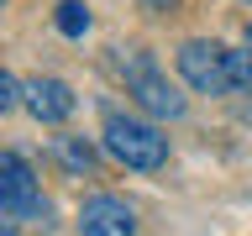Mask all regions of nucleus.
<instances>
[{
  "label": "nucleus",
  "mask_w": 252,
  "mask_h": 236,
  "mask_svg": "<svg viewBox=\"0 0 252 236\" xmlns=\"http://www.w3.org/2000/svg\"><path fill=\"white\" fill-rule=\"evenodd\" d=\"M105 152L116 163H126V168H137V173H153V168L168 163V137L158 126L137 121V116H110L105 121Z\"/></svg>",
  "instance_id": "nucleus-1"
},
{
  "label": "nucleus",
  "mask_w": 252,
  "mask_h": 236,
  "mask_svg": "<svg viewBox=\"0 0 252 236\" xmlns=\"http://www.w3.org/2000/svg\"><path fill=\"white\" fill-rule=\"evenodd\" d=\"M121 74H126V94H137L142 110H153V116H184V94L158 74V63L142 47H131L121 58Z\"/></svg>",
  "instance_id": "nucleus-2"
},
{
  "label": "nucleus",
  "mask_w": 252,
  "mask_h": 236,
  "mask_svg": "<svg viewBox=\"0 0 252 236\" xmlns=\"http://www.w3.org/2000/svg\"><path fill=\"white\" fill-rule=\"evenodd\" d=\"M179 74H184L189 89H200V94H226L231 89V53L220 42L194 37V42L179 47Z\"/></svg>",
  "instance_id": "nucleus-3"
},
{
  "label": "nucleus",
  "mask_w": 252,
  "mask_h": 236,
  "mask_svg": "<svg viewBox=\"0 0 252 236\" xmlns=\"http://www.w3.org/2000/svg\"><path fill=\"white\" fill-rule=\"evenodd\" d=\"M0 210H5V220H47V200L42 189H37V178H32V168L21 163V152H5L0 157Z\"/></svg>",
  "instance_id": "nucleus-4"
},
{
  "label": "nucleus",
  "mask_w": 252,
  "mask_h": 236,
  "mask_svg": "<svg viewBox=\"0 0 252 236\" xmlns=\"http://www.w3.org/2000/svg\"><path fill=\"white\" fill-rule=\"evenodd\" d=\"M79 231L84 236H137V215H131V205L116 200V194H94V200H84V210H79Z\"/></svg>",
  "instance_id": "nucleus-5"
},
{
  "label": "nucleus",
  "mask_w": 252,
  "mask_h": 236,
  "mask_svg": "<svg viewBox=\"0 0 252 236\" xmlns=\"http://www.w3.org/2000/svg\"><path fill=\"white\" fill-rule=\"evenodd\" d=\"M74 89L63 84V79H32L27 84V110L37 116V121H68L74 116Z\"/></svg>",
  "instance_id": "nucleus-6"
},
{
  "label": "nucleus",
  "mask_w": 252,
  "mask_h": 236,
  "mask_svg": "<svg viewBox=\"0 0 252 236\" xmlns=\"http://www.w3.org/2000/svg\"><path fill=\"white\" fill-rule=\"evenodd\" d=\"M58 31L63 37H84L90 31V5L84 0H63L58 5Z\"/></svg>",
  "instance_id": "nucleus-7"
},
{
  "label": "nucleus",
  "mask_w": 252,
  "mask_h": 236,
  "mask_svg": "<svg viewBox=\"0 0 252 236\" xmlns=\"http://www.w3.org/2000/svg\"><path fill=\"white\" fill-rule=\"evenodd\" d=\"M58 152H63L68 168H90V163H94V147H90V142H79V137H58Z\"/></svg>",
  "instance_id": "nucleus-8"
},
{
  "label": "nucleus",
  "mask_w": 252,
  "mask_h": 236,
  "mask_svg": "<svg viewBox=\"0 0 252 236\" xmlns=\"http://www.w3.org/2000/svg\"><path fill=\"white\" fill-rule=\"evenodd\" d=\"M231 89L236 94H252V47H247V53H231Z\"/></svg>",
  "instance_id": "nucleus-9"
},
{
  "label": "nucleus",
  "mask_w": 252,
  "mask_h": 236,
  "mask_svg": "<svg viewBox=\"0 0 252 236\" xmlns=\"http://www.w3.org/2000/svg\"><path fill=\"white\" fill-rule=\"evenodd\" d=\"M16 100H21V84H16V74H5L0 79V110H11Z\"/></svg>",
  "instance_id": "nucleus-10"
},
{
  "label": "nucleus",
  "mask_w": 252,
  "mask_h": 236,
  "mask_svg": "<svg viewBox=\"0 0 252 236\" xmlns=\"http://www.w3.org/2000/svg\"><path fill=\"white\" fill-rule=\"evenodd\" d=\"M142 5H147V11H173L179 0H142Z\"/></svg>",
  "instance_id": "nucleus-11"
},
{
  "label": "nucleus",
  "mask_w": 252,
  "mask_h": 236,
  "mask_svg": "<svg viewBox=\"0 0 252 236\" xmlns=\"http://www.w3.org/2000/svg\"><path fill=\"white\" fill-rule=\"evenodd\" d=\"M247 47H252V21H247Z\"/></svg>",
  "instance_id": "nucleus-12"
}]
</instances>
